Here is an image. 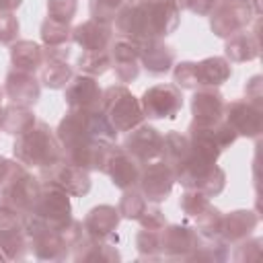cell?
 I'll list each match as a JSON object with an SVG mask.
<instances>
[{"label":"cell","mask_w":263,"mask_h":263,"mask_svg":"<svg viewBox=\"0 0 263 263\" xmlns=\"http://www.w3.org/2000/svg\"><path fill=\"white\" fill-rule=\"evenodd\" d=\"M109 55H111V68H113L119 82L127 84V82L138 78V74H140V45H138V41L119 37V39L111 41Z\"/></svg>","instance_id":"20"},{"label":"cell","mask_w":263,"mask_h":263,"mask_svg":"<svg viewBox=\"0 0 263 263\" xmlns=\"http://www.w3.org/2000/svg\"><path fill=\"white\" fill-rule=\"evenodd\" d=\"M0 249L8 261H21L27 257L29 238L25 232L23 216L0 205Z\"/></svg>","instance_id":"16"},{"label":"cell","mask_w":263,"mask_h":263,"mask_svg":"<svg viewBox=\"0 0 263 263\" xmlns=\"http://www.w3.org/2000/svg\"><path fill=\"white\" fill-rule=\"evenodd\" d=\"M121 148L144 166L162 156V134L148 123H140L127 132Z\"/></svg>","instance_id":"15"},{"label":"cell","mask_w":263,"mask_h":263,"mask_svg":"<svg viewBox=\"0 0 263 263\" xmlns=\"http://www.w3.org/2000/svg\"><path fill=\"white\" fill-rule=\"evenodd\" d=\"M0 123H2V105H0Z\"/></svg>","instance_id":"47"},{"label":"cell","mask_w":263,"mask_h":263,"mask_svg":"<svg viewBox=\"0 0 263 263\" xmlns=\"http://www.w3.org/2000/svg\"><path fill=\"white\" fill-rule=\"evenodd\" d=\"M173 185H175V175L164 160L158 158V160L142 166L140 179H138V189L148 201H152V203L164 201L171 195Z\"/></svg>","instance_id":"18"},{"label":"cell","mask_w":263,"mask_h":263,"mask_svg":"<svg viewBox=\"0 0 263 263\" xmlns=\"http://www.w3.org/2000/svg\"><path fill=\"white\" fill-rule=\"evenodd\" d=\"M148 199L140 193L138 187H132V189H125L119 203H117V212L121 218H127V220H138L140 214L144 212Z\"/></svg>","instance_id":"36"},{"label":"cell","mask_w":263,"mask_h":263,"mask_svg":"<svg viewBox=\"0 0 263 263\" xmlns=\"http://www.w3.org/2000/svg\"><path fill=\"white\" fill-rule=\"evenodd\" d=\"M136 249H138L140 259H146V261L162 259L160 257V236H158V230L142 228L136 234Z\"/></svg>","instance_id":"37"},{"label":"cell","mask_w":263,"mask_h":263,"mask_svg":"<svg viewBox=\"0 0 263 263\" xmlns=\"http://www.w3.org/2000/svg\"><path fill=\"white\" fill-rule=\"evenodd\" d=\"M181 10H189L197 16H208L216 4V0H175Z\"/></svg>","instance_id":"43"},{"label":"cell","mask_w":263,"mask_h":263,"mask_svg":"<svg viewBox=\"0 0 263 263\" xmlns=\"http://www.w3.org/2000/svg\"><path fill=\"white\" fill-rule=\"evenodd\" d=\"M64 99L68 109H80V111H101L103 90L97 82V78L78 74L72 76V80L66 84Z\"/></svg>","instance_id":"19"},{"label":"cell","mask_w":263,"mask_h":263,"mask_svg":"<svg viewBox=\"0 0 263 263\" xmlns=\"http://www.w3.org/2000/svg\"><path fill=\"white\" fill-rule=\"evenodd\" d=\"M259 224V216L253 210H234L228 214H222L220 224V238L226 245H236L253 234V230Z\"/></svg>","instance_id":"26"},{"label":"cell","mask_w":263,"mask_h":263,"mask_svg":"<svg viewBox=\"0 0 263 263\" xmlns=\"http://www.w3.org/2000/svg\"><path fill=\"white\" fill-rule=\"evenodd\" d=\"M41 191V179L33 177L25 164L16 168V173L6 181L0 189V205L16 212L18 216H27Z\"/></svg>","instance_id":"8"},{"label":"cell","mask_w":263,"mask_h":263,"mask_svg":"<svg viewBox=\"0 0 263 263\" xmlns=\"http://www.w3.org/2000/svg\"><path fill=\"white\" fill-rule=\"evenodd\" d=\"M70 257L74 261H121V255L111 240H99L90 236H84L72 249Z\"/></svg>","instance_id":"29"},{"label":"cell","mask_w":263,"mask_h":263,"mask_svg":"<svg viewBox=\"0 0 263 263\" xmlns=\"http://www.w3.org/2000/svg\"><path fill=\"white\" fill-rule=\"evenodd\" d=\"M41 41L47 47H55V45H68L72 41V27L66 23H58L45 16V21L41 23Z\"/></svg>","instance_id":"34"},{"label":"cell","mask_w":263,"mask_h":263,"mask_svg":"<svg viewBox=\"0 0 263 263\" xmlns=\"http://www.w3.org/2000/svg\"><path fill=\"white\" fill-rule=\"evenodd\" d=\"M70 58V45H55V47H43V62L39 72L41 86H47L51 90L66 88V84L72 80L74 70L68 64Z\"/></svg>","instance_id":"12"},{"label":"cell","mask_w":263,"mask_h":263,"mask_svg":"<svg viewBox=\"0 0 263 263\" xmlns=\"http://www.w3.org/2000/svg\"><path fill=\"white\" fill-rule=\"evenodd\" d=\"M45 6H47V18L70 25L76 14L78 2L76 0H47Z\"/></svg>","instance_id":"38"},{"label":"cell","mask_w":263,"mask_h":263,"mask_svg":"<svg viewBox=\"0 0 263 263\" xmlns=\"http://www.w3.org/2000/svg\"><path fill=\"white\" fill-rule=\"evenodd\" d=\"M23 0H0V12H14Z\"/></svg>","instance_id":"46"},{"label":"cell","mask_w":263,"mask_h":263,"mask_svg":"<svg viewBox=\"0 0 263 263\" xmlns=\"http://www.w3.org/2000/svg\"><path fill=\"white\" fill-rule=\"evenodd\" d=\"M55 138L62 144V150L80 148L92 142H115L117 129L107 121L101 111H80L68 109L55 129Z\"/></svg>","instance_id":"2"},{"label":"cell","mask_w":263,"mask_h":263,"mask_svg":"<svg viewBox=\"0 0 263 263\" xmlns=\"http://www.w3.org/2000/svg\"><path fill=\"white\" fill-rule=\"evenodd\" d=\"M140 105L148 119H175L183 109V92L177 84H154L144 90Z\"/></svg>","instance_id":"9"},{"label":"cell","mask_w":263,"mask_h":263,"mask_svg":"<svg viewBox=\"0 0 263 263\" xmlns=\"http://www.w3.org/2000/svg\"><path fill=\"white\" fill-rule=\"evenodd\" d=\"M132 2H146V0H132Z\"/></svg>","instance_id":"48"},{"label":"cell","mask_w":263,"mask_h":263,"mask_svg":"<svg viewBox=\"0 0 263 263\" xmlns=\"http://www.w3.org/2000/svg\"><path fill=\"white\" fill-rule=\"evenodd\" d=\"M29 214H33L43 224H47L55 230H64L74 220L70 195L64 189H60L51 183H43V181H41V191H39Z\"/></svg>","instance_id":"7"},{"label":"cell","mask_w":263,"mask_h":263,"mask_svg":"<svg viewBox=\"0 0 263 263\" xmlns=\"http://www.w3.org/2000/svg\"><path fill=\"white\" fill-rule=\"evenodd\" d=\"M189 150H191L189 138L185 134L173 129V132L162 136V156H160V160H164L168 164V168L173 171V175H175L181 168V164L187 160Z\"/></svg>","instance_id":"31"},{"label":"cell","mask_w":263,"mask_h":263,"mask_svg":"<svg viewBox=\"0 0 263 263\" xmlns=\"http://www.w3.org/2000/svg\"><path fill=\"white\" fill-rule=\"evenodd\" d=\"M224 97L216 86L195 88L191 97V115L195 123H214L224 119Z\"/></svg>","instance_id":"25"},{"label":"cell","mask_w":263,"mask_h":263,"mask_svg":"<svg viewBox=\"0 0 263 263\" xmlns=\"http://www.w3.org/2000/svg\"><path fill=\"white\" fill-rule=\"evenodd\" d=\"M12 154L21 164L39 171L64 158V150L60 140L55 138V132L41 119H37L27 132L16 136L12 144Z\"/></svg>","instance_id":"3"},{"label":"cell","mask_w":263,"mask_h":263,"mask_svg":"<svg viewBox=\"0 0 263 263\" xmlns=\"http://www.w3.org/2000/svg\"><path fill=\"white\" fill-rule=\"evenodd\" d=\"M259 51H261V39H259V18H255V31H238L234 35H230L226 39V45H224V53H226V60L230 62H251L255 58H259Z\"/></svg>","instance_id":"27"},{"label":"cell","mask_w":263,"mask_h":263,"mask_svg":"<svg viewBox=\"0 0 263 263\" xmlns=\"http://www.w3.org/2000/svg\"><path fill=\"white\" fill-rule=\"evenodd\" d=\"M175 181L185 189H197L208 197H216L226 187V173L216 164V160L189 150L187 160L175 173Z\"/></svg>","instance_id":"4"},{"label":"cell","mask_w":263,"mask_h":263,"mask_svg":"<svg viewBox=\"0 0 263 263\" xmlns=\"http://www.w3.org/2000/svg\"><path fill=\"white\" fill-rule=\"evenodd\" d=\"M72 41L82 47V51H103L109 49L113 41L111 23L88 18L76 27H72Z\"/></svg>","instance_id":"23"},{"label":"cell","mask_w":263,"mask_h":263,"mask_svg":"<svg viewBox=\"0 0 263 263\" xmlns=\"http://www.w3.org/2000/svg\"><path fill=\"white\" fill-rule=\"evenodd\" d=\"M140 66L152 74L162 76L173 70L175 66V49L166 45L162 39H146L140 41Z\"/></svg>","instance_id":"24"},{"label":"cell","mask_w":263,"mask_h":263,"mask_svg":"<svg viewBox=\"0 0 263 263\" xmlns=\"http://www.w3.org/2000/svg\"><path fill=\"white\" fill-rule=\"evenodd\" d=\"M245 99L251 101L253 105L263 109V78L259 74H255L247 84H245Z\"/></svg>","instance_id":"44"},{"label":"cell","mask_w":263,"mask_h":263,"mask_svg":"<svg viewBox=\"0 0 263 263\" xmlns=\"http://www.w3.org/2000/svg\"><path fill=\"white\" fill-rule=\"evenodd\" d=\"M43 62V47L31 39H16L10 45V64L14 70L35 74Z\"/></svg>","instance_id":"30"},{"label":"cell","mask_w":263,"mask_h":263,"mask_svg":"<svg viewBox=\"0 0 263 263\" xmlns=\"http://www.w3.org/2000/svg\"><path fill=\"white\" fill-rule=\"evenodd\" d=\"M210 205H212V203H210V197H208L205 193L197 191V189H185L183 195H181V199H179L181 212H183L189 220H193V222H195Z\"/></svg>","instance_id":"35"},{"label":"cell","mask_w":263,"mask_h":263,"mask_svg":"<svg viewBox=\"0 0 263 263\" xmlns=\"http://www.w3.org/2000/svg\"><path fill=\"white\" fill-rule=\"evenodd\" d=\"M25 222V232L29 238V249L33 255L41 261H64L70 257V247L66 245L64 232L55 230L47 224H43L39 218L33 214H27L23 218Z\"/></svg>","instance_id":"6"},{"label":"cell","mask_w":263,"mask_h":263,"mask_svg":"<svg viewBox=\"0 0 263 263\" xmlns=\"http://www.w3.org/2000/svg\"><path fill=\"white\" fill-rule=\"evenodd\" d=\"M39 179L43 183H51L60 189H64L68 195L72 197H82L90 191V177H88V171L78 166V164H72L68 162L66 158H62L60 162L51 164V166H45L39 171Z\"/></svg>","instance_id":"11"},{"label":"cell","mask_w":263,"mask_h":263,"mask_svg":"<svg viewBox=\"0 0 263 263\" xmlns=\"http://www.w3.org/2000/svg\"><path fill=\"white\" fill-rule=\"evenodd\" d=\"M21 166V162L14 158V160H10V158H6V156H2L0 154V189L6 185V181L16 173V168Z\"/></svg>","instance_id":"45"},{"label":"cell","mask_w":263,"mask_h":263,"mask_svg":"<svg viewBox=\"0 0 263 263\" xmlns=\"http://www.w3.org/2000/svg\"><path fill=\"white\" fill-rule=\"evenodd\" d=\"M173 82L179 88H189L195 90L197 88V80H195V62H181L173 68Z\"/></svg>","instance_id":"40"},{"label":"cell","mask_w":263,"mask_h":263,"mask_svg":"<svg viewBox=\"0 0 263 263\" xmlns=\"http://www.w3.org/2000/svg\"><path fill=\"white\" fill-rule=\"evenodd\" d=\"M138 222H140L142 228H148V230H160V228L166 226V218H164L162 210L158 208V203H152V201L146 203V208L140 214Z\"/></svg>","instance_id":"41"},{"label":"cell","mask_w":263,"mask_h":263,"mask_svg":"<svg viewBox=\"0 0 263 263\" xmlns=\"http://www.w3.org/2000/svg\"><path fill=\"white\" fill-rule=\"evenodd\" d=\"M113 21L119 37L140 43L171 35L181 23V8L175 0L125 2Z\"/></svg>","instance_id":"1"},{"label":"cell","mask_w":263,"mask_h":263,"mask_svg":"<svg viewBox=\"0 0 263 263\" xmlns=\"http://www.w3.org/2000/svg\"><path fill=\"white\" fill-rule=\"evenodd\" d=\"M160 236V257L168 261H189L191 253L199 242V232L181 226V224H166L158 230Z\"/></svg>","instance_id":"13"},{"label":"cell","mask_w":263,"mask_h":263,"mask_svg":"<svg viewBox=\"0 0 263 263\" xmlns=\"http://www.w3.org/2000/svg\"><path fill=\"white\" fill-rule=\"evenodd\" d=\"M119 212L115 205H95L86 216H84V232L90 238H99V240H111L117 242V226H119Z\"/></svg>","instance_id":"22"},{"label":"cell","mask_w":263,"mask_h":263,"mask_svg":"<svg viewBox=\"0 0 263 263\" xmlns=\"http://www.w3.org/2000/svg\"><path fill=\"white\" fill-rule=\"evenodd\" d=\"M210 16V27L214 31V35L228 39L230 35L242 31L249 27V23L253 21L255 12L251 8L249 2H224V0H216Z\"/></svg>","instance_id":"10"},{"label":"cell","mask_w":263,"mask_h":263,"mask_svg":"<svg viewBox=\"0 0 263 263\" xmlns=\"http://www.w3.org/2000/svg\"><path fill=\"white\" fill-rule=\"evenodd\" d=\"M76 68H78L80 74H86V76H92V78L103 76L111 68L109 49H103V51H82L78 62H76Z\"/></svg>","instance_id":"33"},{"label":"cell","mask_w":263,"mask_h":263,"mask_svg":"<svg viewBox=\"0 0 263 263\" xmlns=\"http://www.w3.org/2000/svg\"><path fill=\"white\" fill-rule=\"evenodd\" d=\"M224 119L236 136L257 140L263 132V109L247 99H234L224 105Z\"/></svg>","instance_id":"14"},{"label":"cell","mask_w":263,"mask_h":263,"mask_svg":"<svg viewBox=\"0 0 263 263\" xmlns=\"http://www.w3.org/2000/svg\"><path fill=\"white\" fill-rule=\"evenodd\" d=\"M18 39V18L14 12H0V43L12 45Z\"/></svg>","instance_id":"42"},{"label":"cell","mask_w":263,"mask_h":263,"mask_svg":"<svg viewBox=\"0 0 263 263\" xmlns=\"http://www.w3.org/2000/svg\"><path fill=\"white\" fill-rule=\"evenodd\" d=\"M125 2H127V0H90V2H88L90 18L105 21V23H113L115 14L119 12V8H121Z\"/></svg>","instance_id":"39"},{"label":"cell","mask_w":263,"mask_h":263,"mask_svg":"<svg viewBox=\"0 0 263 263\" xmlns=\"http://www.w3.org/2000/svg\"><path fill=\"white\" fill-rule=\"evenodd\" d=\"M101 113L119 132H129L144 121L140 99L132 95L123 84H111L103 90Z\"/></svg>","instance_id":"5"},{"label":"cell","mask_w":263,"mask_h":263,"mask_svg":"<svg viewBox=\"0 0 263 263\" xmlns=\"http://www.w3.org/2000/svg\"><path fill=\"white\" fill-rule=\"evenodd\" d=\"M4 95L14 105L33 107L39 101L41 82H39V78H35V74L21 72V70H14L12 68L6 74V78H4Z\"/></svg>","instance_id":"21"},{"label":"cell","mask_w":263,"mask_h":263,"mask_svg":"<svg viewBox=\"0 0 263 263\" xmlns=\"http://www.w3.org/2000/svg\"><path fill=\"white\" fill-rule=\"evenodd\" d=\"M232 74V66L222 55H212L201 62H195V80L197 88L201 86H220L224 84Z\"/></svg>","instance_id":"28"},{"label":"cell","mask_w":263,"mask_h":263,"mask_svg":"<svg viewBox=\"0 0 263 263\" xmlns=\"http://www.w3.org/2000/svg\"><path fill=\"white\" fill-rule=\"evenodd\" d=\"M37 121L35 113L31 111V107H23V105H6L2 107V123H0V132L8 134V136H21L23 132H27L33 123Z\"/></svg>","instance_id":"32"},{"label":"cell","mask_w":263,"mask_h":263,"mask_svg":"<svg viewBox=\"0 0 263 263\" xmlns=\"http://www.w3.org/2000/svg\"><path fill=\"white\" fill-rule=\"evenodd\" d=\"M140 171H142V164L134 156H129L121 146L113 144L109 148V152H107V158L103 162V171L101 173H105L117 189L125 191V189L138 187Z\"/></svg>","instance_id":"17"}]
</instances>
